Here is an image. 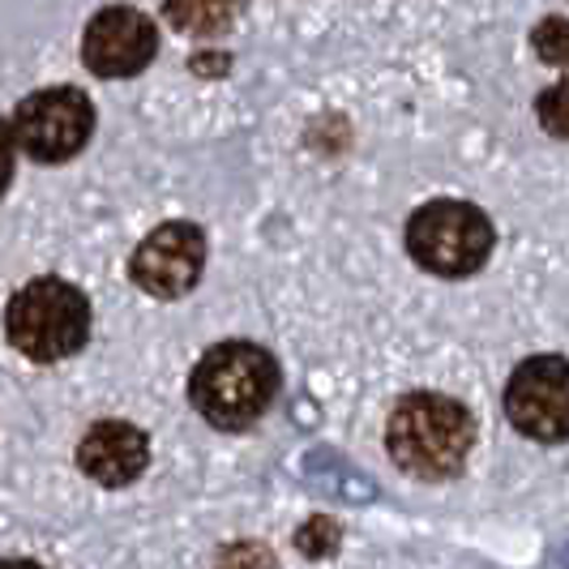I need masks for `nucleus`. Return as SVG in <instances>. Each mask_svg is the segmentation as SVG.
Returning <instances> with one entry per match:
<instances>
[{
	"label": "nucleus",
	"mask_w": 569,
	"mask_h": 569,
	"mask_svg": "<svg viewBox=\"0 0 569 569\" xmlns=\"http://www.w3.org/2000/svg\"><path fill=\"white\" fill-rule=\"evenodd\" d=\"M300 476H305V480H313L317 488H326L330 497L356 501V506H365V501L377 497V488H372L356 467H347L339 455H330V450H313V455H305Z\"/></svg>",
	"instance_id": "9d476101"
},
{
	"label": "nucleus",
	"mask_w": 569,
	"mask_h": 569,
	"mask_svg": "<svg viewBox=\"0 0 569 569\" xmlns=\"http://www.w3.org/2000/svg\"><path fill=\"white\" fill-rule=\"evenodd\" d=\"M94 129V108L78 86H48L34 90L30 99L18 103V112L9 120V138L13 146L34 159V163H64L86 146Z\"/></svg>",
	"instance_id": "39448f33"
},
{
	"label": "nucleus",
	"mask_w": 569,
	"mask_h": 569,
	"mask_svg": "<svg viewBox=\"0 0 569 569\" xmlns=\"http://www.w3.org/2000/svg\"><path fill=\"white\" fill-rule=\"evenodd\" d=\"M154 52H159V34L142 9L112 4L94 13L86 27L82 60L94 78H133L154 60Z\"/></svg>",
	"instance_id": "6e6552de"
},
{
	"label": "nucleus",
	"mask_w": 569,
	"mask_h": 569,
	"mask_svg": "<svg viewBox=\"0 0 569 569\" xmlns=\"http://www.w3.org/2000/svg\"><path fill=\"white\" fill-rule=\"evenodd\" d=\"M219 569H279L274 552L266 543H236V548H223L219 552Z\"/></svg>",
	"instance_id": "2eb2a0df"
},
{
	"label": "nucleus",
	"mask_w": 569,
	"mask_h": 569,
	"mask_svg": "<svg viewBox=\"0 0 569 569\" xmlns=\"http://www.w3.org/2000/svg\"><path fill=\"white\" fill-rule=\"evenodd\" d=\"M279 395V365L257 342H219L198 360L189 377V399L198 416L214 428L257 425Z\"/></svg>",
	"instance_id": "f03ea898"
},
{
	"label": "nucleus",
	"mask_w": 569,
	"mask_h": 569,
	"mask_svg": "<svg viewBox=\"0 0 569 569\" xmlns=\"http://www.w3.org/2000/svg\"><path fill=\"white\" fill-rule=\"evenodd\" d=\"M339 543H342V531L330 522V518H309L300 531H296V548L309 557V561H326L330 552H339Z\"/></svg>",
	"instance_id": "f8f14e48"
},
{
	"label": "nucleus",
	"mask_w": 569,
	"mask_h": 569,
	"mask_svg": "<svg viewBox=\"0 0 569 569\" xmlns=\"http://www.w3.org/2000/svg\"><path fill=\"white\" fill-rule=\"evenodd\" d=\"M0 569H39V566H34V561H22V557H9Z\"/></svg>",
	"instance_id": "dca6fc26"
},
{
	"label": "nucleus",
	"mask_w": 569,
	"mask_h": 569,
	"mask_svg": "<svg viewBox=\"0 0 569 569\" xmlns=\"http://www.w3.org/2000/svg\"><path fill=\"white\" fill-rule=\"evenodd\" d=\"M4 330L34 365H57L90 339V300L64 279H30L9 300Z\"/></svg>",
	"instance_id": "7ed1b4c3"
},
{
	"label": "nucleus",
	"mask_w": 569,
	"mask_h": 569,
	"mask_svg": "<svg viewBox=\"0 0 569 569\" xmlns=\"http://www.w3.org/2000/svg\"><path fill=\"white\" fill-rule=\"evenodd\" d=\"M531 48H536V57L548 60V64H569V22L566 18H543L536 34H531Z\"/></svg>",
	"instance_id": "ddd939ff"
},
{
	"label": "nucleus",
	"mask_w": 569,
	"mask_h": 569,
	"mask_svg": "<svg viewBox=\"0 0 569 569\" xmlns=\"http://www.w3.org/2000/svg\"><path fill=\"white\" fill-rule=\"evenodd\" d=\"M476 446V416L446 395H407L386 420V450L416 480H450Z\"/></svg>",
	"instance_id": "f257e3e1"
},
{
	"label": "nucleus",
	"mask_w": 569,
	"mask_h": 569,
	"mask_svg": "<svg viewBox=\"0 0 569 569\" xmlns=\"http://www.w3.org/2000/svg\"><path fill=\"white\" fill-rule=\"evenodd\" d=\"M206 270V236L193 223H163L138 244L129 261L133 283L154 300H180L198 287Z\"/></svg>",
	"instance_id": "0eeeda50"
},
{
	"label": "nucleus",
	"mask_w": 569,
	"mask_h": 569,
	"mask_svg": "<svg viewBox=\"0 0 569 569\" xmlns=\"http://www.w3.org/2000/svg\"><path fill=\"white\" fill-rule=\"evenodd\" d=\"M163 13L180 34L210 39L223 34L240 13V0H163Z\"/></svg>",
	"instance_id": "9b49d317"
},
{
	"label": "nucleus",
	"mask_w": 569,
	"mask_h": 569,
	"mask_svg": "<svg viewBox=\"0 0 569 569\" xmlns=\"http://www.w3.org/2000/svg\"><path fill=\"white\" fill-rule=\"evenodd\" d=\"M510 425L543 446L569 441V360L566 356H531L510 372L506 386Z\"/></svg>",
	"instance_id": "423d86ee"
},
{
	"label": "nucleus",
	"mask_w": 569,
	"mask_h": 569,
	"mask_svg": "<svg viewBox=\"0 0 569 569\" xmlns=\"http://www.w3.org/2000/svg\"><path fill=\"white\" fill-rule=\"evenodd\" d=\"M536 116H540V124L552 138L569 142V82L548 86L540 94V103H536Z\"/></svg>",
	"instance_id": "4468645a"
},
{
	"label": "nucleus",
	"mask_w": 569,
	"mask_h": 569,
	"mask_svg": "<svg viewBox=\"0 0 569 569\" xmlns=\"http://www.w3.org/2000/svg\"><path fill=\"white\" fill-rule=\"evenodd\" d=\"M407 253L428 274L467 279L492 253V223L471 201H428L407 219Z\"/></svg>",
	"instance_id": "20e7f679"
},
{
	"label": "nucleus",
	"mask_w": 569,
	"mask_h": 569,
	"mask_svg": "<svg viewBox=\"0 0 569 569\" xmlns=\"http://www.w3.org/2000/svg\"><path fill=\"white\" fill-rule=\"evenodd\" d=\"M150 462V441L142 428L129 420H99V425L78 441V467L86 480L103 488H124L133 485Z\"/></svg>",
	"instance_id": "1a4fd4ad"
}]
</instances>
